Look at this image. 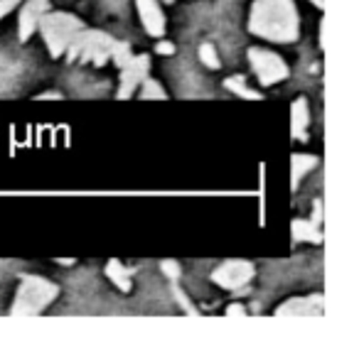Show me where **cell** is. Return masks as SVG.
<instances>
[{
	"mask_svg": "<svg viewBox=\"0 0 359 341\" xmlns=\"http://www.w3.org/2000/svg\"><path fill=\"white\" fill-rule=\"evenodd\" d=\"M298 8L293 0H256L249 13L251 35L278 45H290L298 40Z\"/></svg>",
	"mask_w": 359,
	"mask_h": 341,
	"instance_id": "cell-1",
	"label": "cell"
},
{
	"mask_svg": "<svg viewBox=\"0 0 359 341\" xmlns=\"http://www.w3.org/2000/svg\"><path fill=\"white\" fill-rule=\"evenodd\" d=\"M60 295V287L55 282L45 280L40 275H22L20 287L15 292V302L11 307L13 316H35L42 314Z\"/></svg>",
	"mask_w": 359,
	"mask_h": 341,
	"instance_id": "cell-2",
	"label": "cell"
},
{
	"mask_svg": "<svg viewBox=\"0 0 359 341\" xmlns=\"http://www.w3.org/2000/svg\"><path fill=\"white\" fill-rule=\"evenodd\" d=\"M37 30H40L50 55L55 57V60H60L67 52V47H69V42L74 40L76 32L84 30V22H81V18H76L74 13L47 11L45 15L37 20Z\"/></svg>",
	"mask_w": 359,
	"mask_h": 341,
	"instance_id": "cell-3",
	"label": "cell"
},
{
	"mask_svg": "<svg viewBox=\"0 0 359 341\" xmlns=\"http://www.w3.org/2000/svg\"><path fill=\"white\" fill-rule=\"evenodd\" d=\"M116 45V37H111L104 30H79L74 40L67 47V62H94L96 67H104L111 57V50Z\"/></svg>",
	"mask_w": 359,
	"mask_h": 341,
	"instance_id": "cell-4",
	"label": "cell"
},
{
	"mask_svg": "<svg viewBox=\"0 0 359 341\" xmlns=\"http://www.w3.org/2000/svg\"><path fill=\"white\" fill-rule=\"evenodd\" d=\"M249 62H251V69L254 74L259 76V81L264 86H273L278 81L288 79L290 69L283 60H280L276 52L264 50V47H251L249 50Z\"/></svg>",
	"mask_w": 359,
	"mask_h": 341,
	"instance_id": "cell-5",
	"label": "cell"
},
{
	"mask_svg": "<svg viewBox=\"0 0 359 341\" xmlns=\"http://www.w3.org/2000/svg\"><path fill=\"white\" fill-rule=\"evenodd\" d=\"M256 275L254 263L249 260H226L212 272V280L215 285L224 287V290H241L246 287Z\"/></svg>",
	"mask_w": 359,
	"mask_h": 341,
	"instance_id": "cell-6",
	"label": "cell"
},
{
	"mask_svg": "<svg viewBox=\"0 0 359 341\" xmlns=\"http://www.w3.org/2000/svg\"><path fill=\"white\" fill-rule=\"evenodd\" d=\"M150 71V57L148 55H138V57H130L128 64L121 67V86H118V99H130L135 94L143 79L148 76Z\"/></svg>",
	"mask_w": 359,
	"mask_h": 341,
	"instance_id": "cell-7",
	"label": "cell"
},
{
	"mask_svg": "<svg viewBox=\"0 0 359 341\" xmlns=\"http://www.w3.org/2000/svg\"><path fill=\"white\" fill-rule=\"evenodd\" d=\"M50 11V0H20V18H18V37L27 42L37 30V20Z\"/></svg>",
	"mask_w": 359,
	"mask_h": 341,
	"instance_id": "cell-8",
	"label": "cell"
},
{
	"mask_svg": "<svg viewBox=\"0 0 359 341\" xmlns=\"http://www.w3.org/2000/svg\"><path fill=\"white\" fill-rule=\"evenodd\" d=\"M325 314V300L320 295L310 297H290L288 302L276 309V316H308V319H318Z\"/></svg>",
	"mask_w": 359,
	"mask_h": 341,
	"instance_id": "cell-9",
	"label": "cell"
},
{
	"mask_svg": "<svg viewBox=\"0 0 359 341\" xmlns=\"http://www.w3.org/2000/svg\"><path fill=\"white\" fill-rule=\"evenodd\" d=\"M135 8H138V18H140L143 30L148 32L150 37H163L165 27H168V20H165V13L158 0H135Z\"/></svg>",
	"mask_w": 359,
	"mask_h": 341,
	"instance_id": "cell-10",
	"label": "cell"
},
{
	"mask_svg": "<svg viewBox=\"0 0 359 341\" xmlns=\"http://www.w3.org/2000/svg\"><path fill=\"white\" fill-rule=\"evenodd\" d=\"M310 123V111H308V101L305 99H295L290 106V135L293 138H305V128Z\"/></svg>",
	"mask_w": 359,
	"mask_h": 341,
	"instance_id": "cell-11",
	"label": "cell"
},
{
	"mask_svg": "<svg viewBox=\"0 0 359 341\" xmlns=\"http://www.w3.org/2000/svg\"><path fill=\"white\" fill-rule=\"evenodd\" d=\"M106 277H109L121 292H130V287H133V282H130V270L118 258H111V260L106 263Z\"/></svg>",
	"mask_w": 359,
	"mask_h": 341,
	"instance_id": "cell-12",
	"label": "cell"
},
{
	"mask_svg": "<svg viewBox=\"0 0 359 341\" xmlns=\"http://www.w3.org/2000/svg\"><path fill=\"white\" fill-rule=\"evenodd\" d=\"M290 233L295 241H310V243H323V228L315 226L310 218H295L290 223Z\"/></svg>",
	"mask_w": 359,
	"mask_h": 341,
	"instance_id": "cell-13",
	"label": "cell"
},
{
	"mask_svg": "<svg viewBox=\"0 0 359 341\" xmlns=\"http://www.w3.org/2000/svg\"><path fill=\"white\" fill-rule=\"evenodd\" d=\"M315 165H318L315 155H293V158H290V187L298 189L300 179H303Z\"/></svg>",
	"mask_w": 359,
	"mask_h": 341,
	"instance_id": "cell-14",
	"label": "cell"
},
{
	"mask_svg": "<svg viewBox=\"0 0 359 341\" xmlns=\"http://www.w3.org/2000/svg\"><path fill=\"white\" fill-rule=\"evenodd\" d=\"M224 86L231 91V94L241 96V99H249V101H259L261 99L259 91H254V89H249V86H246L244 76H229V79L224 81Z\"/></svg>",
	"mask_w": 359,
	"mask_h": 341,
	"instance_id": "cell-15",
	"label": "cell"
},
{
	"mask_svg": "<svg viewBox=\"0 0 359 341\" xmlns=\"http://www.w3.org/2000/svg\"><path fill=\"white\" fill-rule=\"evenodd\" d=\"M130 57H133V52H130V45H128V42H118V40H116V45H114V50H111V57H109V60L114 62V64L121 69V67L128 64Z\"/></svg>",
	"mask_w": 359,
	"mask_h": 341,
	"instance_id": "cell-16",
	"label": "cell"
},
{
	"mask_svg": "<svg viewBox=\"0 0 359 341\" xmlns=\"http://www.w3.org/2000/svg\"><path fill=\"white\" fill-rule=\"evenodd\" d=\"M200 62L207 67V69H219V55H217L215 45L212 42H202L200 45Z\"/></svg>",
	"mask_w": 359,
	"mask_h": 341,
	"instance_id": "cell-17",
	"label": "cell"
},
{
	"mask_svg": "<svg viewBox=\"0 0 359 341\" xmlns=\"http://www.w3.org/2000/svg\"><path fill=\"white\" fill-rule=\"evenodd\" d=\"M165 96L168 94H165L163 86H160L155 79H148V76H145L143 84H140V99L148 101V99H165Z\"/></svg>",
	"mask_w": 359,
	"mask_h": 341,
	"instance_id": "cell-18",
	"label": "cell"
},
{
	"mask_svg": "<svg viewBox=\"0 0 359 341\" xmlns=\"http://www.w3.org/2000/svg\"><path fill=\"white\" fill-rule=\"evenodd\" d=\"M172 295H175V300H177V305L182 307L185 312H190V314H197V307L190 302V297H187V292L182 290V287L177 285V282H172Z\"/></svg>",
	"mask_w": 359,
	"mask_h": 341,
	"instance_id": "cell-19",
	"label": "cell"
},
{
	"mask_svg": "<svg viewBox=\"0 0 359 341\" xmlns=\"http://www.w3.org/2000/svg\"><path fill=\"white\" fill-rule=\"evenodd\" d=\"M160 270H163V275L168 277L170 282H177L180 275H182V267H180L177 260H163L160 263Z\"/></svg>",
	"mask_w": 359,
	"mask_h": 341,
	"instance_id": "cell-20",
	"label": "cell"
},
{
	"mask_svg": "<svg viewBox=\"0 0 359 341\" xmlns=\"http://www.w3.org/2000/svg\"><path fill=\"white\" fill-rule=\"evenodd\" d=\"M18 6H20V0H0V20L6 15H11Z\"/></svg>",
	"mask_w": 359,
	"mask_h": 341,
	"instance_id": "cell-21",
	"label": "cell"
},
{
	"mask_svg": "<svg viewBox=\"0 0 359 341\" xmlns=\"http://www.w3.org/2000/svg\"><path fill=\"white\" fill-rule=\"evenodd\" d=\"M310 221H313L315 226H323V199H315V204H313V216H310Z\"/></svg>",
	"mask_w": 359,
	"mask_h": 341,
	"instance_id": "cell-22",
	"label": "cell"
},
{
	"mask_svg": "<svg viewBox=\"0 0 359 341\" xmlns=\"http://www.w3.org/2000/svg\"><path fill=\"white\" fill-rule=\"evenodd\" d=\"M224 314L226 316H246V307L244 305H229Z\"/></svg>",
	"mask_w": 359,
	"mask_h": 341,
	"instance_id": "cell-23",
	"label": "cell"
},
{
	"mask_svg": "<svg viewBox=\"0 0 359 341\" xmlns=\"http://www.w3.org/2000/svg\"><path fill=\"white\" fill-rule=\"evenodd\" d=\"M158 55H175V45L172 42H158Z\"/></svg>",
	"mask_w": 359,
	"mask_h": 341,
	"instance_id": "cell-24",
	"label": "cell"
},
{
	"mask_svg": "<svg viewBox=\"0 0 359 341\" xmlns=\"http://www.w3.org/2000/svg\"><path fill=\"white\" fill-rule=\"evenodd\" d=\"M313 6L315 8H325V0H313Z\"/></svg>",
	"mask_w": 359,
	"mask_h": 341,
	"instance_id": "cell-25",
	"label": "cell"
}]
</instances>
